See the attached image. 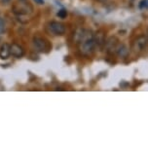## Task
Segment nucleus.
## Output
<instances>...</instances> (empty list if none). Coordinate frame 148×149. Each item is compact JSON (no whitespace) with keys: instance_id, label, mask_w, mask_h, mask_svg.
I'll return each mask as SVG.
<instances>
[{"instance_id":"8","label":"nucleus","mask_w":148,"mask_h":149,"mask_svg":"<svg viewBox=\"0 0 148 149\" xmlns=\"http://www.w3.org/2000/svg\"><path fill=\"white\" fill-rule=\"evenodd\" d=\"M10 56H11L10 45L8 43L2 44V46L0 47V58L1 60H7Z\"/></svg>"},{"instance_id":"4","label":"nucleus","mask_w":148,"mask_h":149,"mask_svg":"<svg viewBox=\"0 0 148 149\" xmlns=\"http://www.w3.org/2000/svg\"><path fill=\"white\" fill-rule=\"evenodd\" d=\"M33 45H34L35 50L39 53H44L46 50L50 49V45L46 39L42 37H34L33 38Z\"/></svg>"},{"instance_id":"5","label":"nucleus","mask_w":148,"mask_h":149,"mask_svg":"<svg viewBox=\"0 0 148 149\" xmlns=\"http://www.w3.org/2000/svg\"><path fill=\"white\" fill-rule=\"evenodd\" d=\"M119 40L116 37H110L108 40L105 42V49H106L107 53H110V54H115V51L119 45Z\"/></svg>"},{"instance_id":"7","label":"nucleus","mask_w":148,"mask_h":149,"mask_svg":"<svg viewBox=\"0 0 148 149\" xmlns=\"http://www.w3.org/2000/svg\"><path fill=\"white\" fill-rule=\"evenodd\" d=\"M17 7H19V9L14 8V10H15V13L19 14V15H26V14L31 12V10H32V7L30 6L28 3L24 2V1H22L19 5H17Z\"/></svg>"},{"instance_id":"17","label":"nucleus","mask_w":148,"mask_h":149,"mask_svg":"<svg viewBox=\"0 0 148 149\" xmlns=\"http://www.w3.org/2000/svg\"><path fill=\"white\" fill-rule=\"evenodd\" d=\"M146 37H147V39H148V31H147V36H146Z\"/></svg>"},{"instance_id":"11","label":"nucleus","mask_w":148,"mask_h":149,"mask_svg":"<svg viewBox=\"0 0 148 149\" xmlns=\"http://www.w3.org/2000/svg\"><path fill=\"white\" fill-rule=\"evenodd\" d=\"M57 16L60 19H65V18H66V16H67V11L65 9H61L58 12Z\"/></svg>"},{"instance_id":"9","label":"nucleus","mask_w":148,"mask_h":149,"mask_svg":"<svg viewBox=\"0 0 148 149\" xmlns=\"http://www.w3.org/2000/svg\"><path fill=\"white\" fill-rule=\"evenodd\" d=\"M115 54L120 58H126L128 56V54H129V50H128V48L126 47L125 45L119 44L115 51Z\"/></svg>"},{"instance_id":"14","label":"nucleus","mask_w":148,"mask_h":149,"mask_svg":"<svg viewBox=\"0 0 148 149\" xmlns=\"http://www.w3.org/2000/svg\"><path fill=\"white\" fill-rule=\"evenodd\" d=\"M34 2L38 5H43L44 4V0H34Z\"/></svg>"},{"instance_id":"16","label":"nucleus","mask_w":148,"mask_h":149,"mask_svg":"<svg viewBox=\"0 0 148 149\" xmlns=\"http://www.w3.org/2000/svg\"><path fill=\"white\" fill-rule=\"evenodd\" d=\"M2 1H3V3H5V4H8V3H9V2L11 1V0H2Z\"/></svg>"},{"instance_id":"10","label":"nucleus","mask_w":148,"mask_h":149,"mask_svg":"<svg viewBox=\"0 0 148 149\" xmlns=\"http://www.w3.org/2000/svg\"><path fill=\"white\" fill-rule=\"evenodd\" d=\"M94 41H96L97 46H99V47L104 46L106 40H105V36L103 34L102 31H99V32H97V34H94Z\"/></svg>"},{"instance_id":"3","label":"nucleus","mask_w":148,"mask_h":149,"mask_svg":"<svg viewBox=\"0 0 148 149\" xmlns=\"http://www.w3.org/2000/svg\"><path fill=\"white\" fill-rule=\"evenodd\" d=\"M47 29H48L49 32L52 33L53 35H56V36H58V35H63L65 33V26L63 24H61L60 22H50L48 24V26H47Z\"/></svg>"},{"instance_id":"6","label":"nucleus","mask_w":148,"mask_h":149,"mask_svg":"<svg viewBox=\"0 0 148 149\" xmlns=\"http://www.w3.org/2000/svg\"><path fill=\"white\" fill-rule=\"evenodd\" d=\"M10 51H11V55L16 58H19L24 57V48L22 47L21 45H19L17 43H13L10 45Z\"/></svg>"},{"instance_id":"18","label":"nucleus","mask_w":148,"mask_h":149,"mask_svg":"<svg viewBox=\"0 0 148 149\" xmlns=\"http://www.w3.org/2000/svg\"><path fill=\"white\" fill-rule=\"evenodd\" d=\"M21 1H24V0H21Z\"/></svg>"},{"instance_id":"12","label":"nucleus","mask_w":148,"mask_h":149,"mask_svg":"<svg viewBox=\"0 0 148 149\" xmlns=\"http://www.w3.org/2000/svg\"><path fill=\"white\" fill-rule=\"evenodd\" d=\"M147 3H148L147 0H142V1L140 2V4H139V8H140V9L146 8V7H147Z\"/></svg>"},{"instance_id":"1","label":"nucleus","mask_w":148,"mask_h":149,"mask_svg":"<svg viewBox=\"0 0 148 149\" xmlns=\"http://www.w3.org/2000/svg\"><path fill=\"white\" fill-rule=\"evenodd\" d=\"M74 36V41L78 44V49L81 54L85 57H90L94 54L97 44L94 41V34H93L92 31L86 29H78Z\"/></svg>"},{"instance_id":"13","label":"nucleus","mask_w":148,"mask_h":149,"mask_svg":"<svg viewBox=\"0 0 148 149\" xmlns=\"http://www.w3.org/2000/svg\"><path fill=\"white\" fill-rule=\"evenodd\" d=\"M4 27H5V24H4L3 19H0V33H2V32H3Z\"/></svg>"},{"instance_id":"15","label":"nucleus","mask_w":148,"mask_h":149,"mask_svg":"<svg viewBox=\"0 0 148 149\" xmlns=\"http://www.w3.org/2000/svg\"><path fill=\"white\" fill-rule=\"evenodd\" d=\"M96 1L99 2V3H104V2H106L107 0H96Z\"/></svg>"},{"instance_id":"2","label":"nucleus","mask_w":148,"mask_h":149,"mask_svg":"<svg viewBox=\"0 0 148 149\" xmlns=\"http://www.w3.org/2000/svg\"><path fill=\"white\" fill-rule=\"evenodd\" d=\"M147 44H148V39L146 36L140 35L133 40V42L132 43V50L135 53H136V54H138V53L143 52L146 49Z\"/></svg>"}]
</instances>
